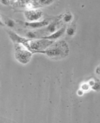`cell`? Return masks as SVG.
<instances>
[{"label":"cell","mask_w":100,"mask_h":123,"mask_svg":"<svg viewBox=\"0 0 100 123\" xmlns=\"http://www.w3.org/2000/svg\"><path fill=\"white\" fill-rule=\"evenodd\" d=\"M38 54H42L48 58L56 60L65 58L69 54V46L64 40L54 42L48 48L41 51Z\"/></svg>","instance_id":"cell-1"},{"label":"cell","mask_w":100,"mask_h":123,"mask_svg":"<svg viewBox=\"0 0 100 123\" xmlns=\"http://www.w3.org/2000/svg\"><path fill=\"white\" fill-rule=\"evenodd\" d=\"M14 56L16 60L22 64L26 65L28 64L31 60L33 53L20 43H14Z\"/></svg>","instance_id":"cell-2"},{"label":"cell","mask_w":100,"mask_h":123,"mask_svg":"<svg viewBox=\"0 0 100 123\" xmlns=\"http://www.w3.org/2000/svg\"><path fill=\"white\" fill-rule=\"evenodd\" d=\"M23 13L27 22L39 21L43 15V12L38 9H27L26 11H24Z\"/></svg>","instance_id":"cell-3"},{"label":"cell","mask_w":100,"mask_h":123,"mask_svg":"<svg viewBox=\"0 0 100 123\" xmlns=\"http://www.w3.org/2000/svg\"><path fill=\"white\" fill-rule=\"evenodd\" d=\"M18 23L23 25L26 28L30 29H39V28L46 27L50 24L49 20L44 19L42 21H36V22H22L18 21Z\"/></svg>","instance_id":"cell-4"},{"label":"cell","mask_w":100,"mask_h":123,"mask_svg":"<svg viewBox=\"0 0 100 123\" xmlns=\"http://www.w3.org/2000/svg\"><path fill=\"white\" fill-rule=\"evenodd\" d=\"M65 30L66 27L64 26L63 28H60L59 30H57L56 31H54L53 34H50L49 35H47L45 36H42V37H40L38 38H42V39H47V40H54L59 39L60 37L63 36V34L65 33Z\"/></svg>","instance_id":"cell-5"},{"label":"cell","mask_w":100,"mask_h":123,"mask_svg":"<svg viewBox=\"0 0 100 123\" xmlns=\"http://www.w3.org/2000/svg\"><path fill=\"white\" fill-rule=\"evenodd\" d=\"M57 25H58L57 21H54L53 22H52L51 24H49L47 25V29L44 31H47V33H49L50 34H53L57 30Z\"/></svg>","instance_id":"cell-6"},{"label":"cell","mask_w":100,"mask_h":123,"mask_svg":"<svg viewBox=\"0 0 100 123\" xmlns=\"http://www.w3.org/2000/svg\"><path fill=\"white\" fill-rule=\"evenodd\" d=\"M2 19H3L2 20H3V24H4V25L7 26L8 28H13L15 26L16 22H15V21H14L13 19H12L7 18L6 16H4Z\"/></svg>","instance_id":"cell-7"},{"label":"cell","mask_w":100,"mask_h":123,"mask_svg":"<svg viewBox=\"0 0 100 123\" xmlns=\"http://www.w3.org/2000/svg\"><path fill=\"white\" fill-rule=\"evenodd\" d=\"M62 19L65 23H71L73 19V15L71 12L67 11L65 13H63V16H62Z\"/></svg>","instance_id":"cell-8"},{"label":"cell","mask_w":100,"mask_h":123,"mask_svg":"<svg viewBox=\"0 0 100 123\" xmlns=\"http://www.w3.org/2000/svg\"><path fill=\"white\" fill-rule=\"evenodd\" d=\"M65 32L67 34V36H69L70 37H73V36H75V32H76V26L73 24L70 25L67 28H66Z\"/></svg>","instance_id":"cell-9"},{"label":"cell","mask_w":100,"mask_h":123,"mask_svg":"<svg viewBox=\"0 0 100 123\" xmlns=\"http://www.w3.org/2000/svg\"><path fill=\"white\" fill-rule=\"evenodd\" d=\"M26 36L28 39H37V35L35 33L34 31H29L26 34Z\"/></svg>","instance_id":"cell-10"},{"label":"cell","mask_w":100,"mask_h":123,"mask_svg":"<svg viewBox=\"0 0 100 123\" xmlns=\"http://www.w3.org/2000/svg\"><path fill=\"white\" fill-rule=\"evenodd\" d=\"M55 0H38V2L42 6H50Z\"/></svg>","instance_id":"cell-11"},{"label":"cell","mask_w":100,"mask_h":123,"mask_svg":"<svg viewBox=\"0 0 100 123\" xmlns=\"http://www.w3.org/2000/svg\"><path fill=\"white\" fill-rule=\"evenodd\" d=\"M80 89H81L84 92H88L89 90L91 89V87L89 85V84H88L87 82H83V84H81Z\"/></svg>","instance_id":"cell-12"},{"label":"cell","mask_w":100,"mask_h":123,"mask_svg":"<svg viewBox=\"0 0 100 123\" xmlns=\"http://www.w3.org/2000/svg\"><path fill=\"white\" fill-rule=\"evenodd\" d=\"M100 82H99V81H97V82L95 81V82L93 84V85L91 86V90H94V91H97V92L100 91Z\"/></svg>","instance_id":"cell-13"},{"label":"cell","mask_w":100,"mask_h":123,"mask_svg":"<svg viewBox=\"0 0 100 123\" xmlns=\"http://www.w3.org/2000/svg\"><path fill=\"white\" fill-rule=\"evenodd\" d=\"M10 1L9 0H0V3L3 6H8L9 4Z\"/></svg>","instance_id":"cell-14"},{"label":"cell","mask_w":100,"mask_h":123,"mask_svg":"<svg viewBox=\"0 0 100 123\" xmlns=\"http://www.w3.org/2000/svg\"><path fill=\"white\" fill-rule=\"evenodd\" d=\"M85 92L82 90L81 89H79L77 90V95L79 96H82L84 94Z\"/></svg>","instance_id":"cell-15"},{"label":"cell","mask_w":100,"mask_h":123,"mask_svg":"<svg viewBox=\"0 0 100 123\" xmlns=\"http://www.w3.org/2000/svg\"><path fill=\"white\" fill-rule=\"evenodd\" d=\"M95 74H97V75H98V76H100V65H98V66H97V67L96 68V69H95Z\"/></svg>","instance_id":"cell-16"},{"label":"cell","mask_w":100,"mask_h":123,"mask_svg":"<svg viewBox=\"0 0 100 123\" xmlns=\"http://www.w3.org/2000/svg\"><path fill=\"white\" fill-rule=\"evenodd\" d=\"M4 26H5V25L3 24V20H2V17L0 14V27H4Z\"/></svg>","instance_id":"cell-17"},{"label":"cell","mask_w":100,"mask_h":123,"mask_svg":"<svg viewBox=\"0 0 100 123\" xmlns=\"http://www.w3.org/2000/svg\"><path fill=\"white\" fill-rule=\"evenodd\" d=\"M9 1H12V2H15L17 0H9Z\"/></svg>","instance_id":"cell-18"}]
</instances>
